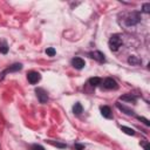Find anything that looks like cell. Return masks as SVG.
Masks as SVG:
<instances>
[{
  "instance_id": "cell-1",
  "label": "cell",
  "mask_w": 150,
  "mask_h": 150,
  "mask_svg": "<svg viewBox=\"0 0 150 150\" xmlns=\"http://www.w3.org/2000/svg\"><path fill=\"white\" fill-rule=\"evenodd\" d=\"M122 39L118 34H112L109 39V48L112 50V52H116L118 50V48L122 46Z\"/></svg>"
},
{
  "instance_id": "cell-2",
  "label": "cell",
  "mask_w": 150,
  "mask_h": 150,
  "mask_svg": "<svg viewBox=\"0 0 150 150\" xmlns=\"http://www.w3.org/2000/svg\"><path fill=\"white\" fill-rule=\"evenodd\" d=\"M124 21H125V25H127V26H135L136 23H138V22L141 21V15H139V13H137V12L129 13V14L125 16Z\"/></svg>"
},
{
  "instance_id": "cell-3",
  "label": "cell",
  "mask_w": 150,
  "mask_h": 150,
  "mask_svg": "<svg viewBox=\"0 0 150 150\" xmlns=\"http://www.w3.org/2000/svg\"><path fill=\"white\" fill-rule=\"evenodd\" d=\"M27 79H28V82H29L30 84H35V83H38V82L40 81L41 76H40V74H39L38 71L32 70V71H29V73L27 74Z\"/></svg>"
},
{
  "instance_id": "cell-4",
  "label": "cell",
  "mask_w": 150,
  "mask_h": 150,
  "mask_svg": "<svg viewBox=\"0 0 150 150\" xmlns=\"http://www.w3.org/2000/svg\"><path fill=\"white\" fill-rule=\"evenodd\" d=\"M35 93H36V96H38L40 103H46V102H47L48 95H47V93H46L45 89H42V88H36V89H35Z\"/></svg>"
},
{
  "instance_id": "cell-5",
  "label": "cell",
  "mask_w": 150,
  "mask_h": 150,
  "mask_svg": "<svg viewBox=\"0 0 150 150\" xmlns=\"http://www.w3.org/2000/svg\"><path fill=\"white\" fill-rule=\"evenodd\" d=\"M103 87L105 88V89H117V82L114 80V79H111V77H107V79H104V81H103Z\"/></svg>"
},
{
  "instance_id": "cell-6",
  "label": "cell",
  "mask_w": 150,
  "mask_h": 150,
  "mask_svg": "<svg viewBox=\"0 0 150 150\" xmlns=\"http://www.w3.org/2000/svg\"><path fill=\"white\" fill-rule=\"evenodd\" d=\"M71 66L75 68V69H82L84 66H86V62L81 57H74L71 60Z\"/></svg>"
},
{
  "instance_id": "cell-7",
  "label": "cell",
  "mask_w": 150,
  "mask_h": 150,
  "mask_svg": "<svg viewBox=\"0 0 150 150\" xmlns=\"http://www.w3.org/2000/svg\"><path fill=\"white\" fill-rule=\"evenodd\" d=\"M89 55H90V57H93V59H95L97 62H100V63H102V62H104V54L102 53V52H100V50H95V52H91V53H89Z\"/></svg>"
},
{
  "instance_id": "cell-8",
  "label": "cell",
  "mask_w": 150,
  "mask_h": 150,
  "mask_svg": "<svg viewBox=\"0 0 150 150\" xmlns=\"http://www.w3.org/2000/svg\"><path fill=\"white\" fill-rule=\"evenodd\" d=\"M21 68H22V64H21V63H15V64H12L9 68H7L6 70H4V71H2V74H1V77H4V76L6 75V73L16 71V70H20Z\"/></svg>"
},
{
  "instance_id": "cell-9",
  "label": "cell",
  "mask_w": 150,
  "mask_h": 150,
  "mask_svg": "<svg viewBox=\"0 0 150 150\" xmlns=\"http://www.w3.org/2000/svg\"><path fill=\"white\" fill-rule=\"evenodd\" d=\"M101 109V114L103 117L105 118H112V112H111V109L108 107V105H103L100 108Z\"/></svg>"
},
{
  "instance_id": "cell-10",
  "label": "cell",
  "mask_w": 150,
  "mask_h": 150,
  "mask_svg": "<svg viewBox=\"0 0 150 150\" xmlns=\"http://www.w3.org/2000/svg\"><path fill=\"white\" fill-rule=\"evenodd\" d=\"M120 100L125 101V102H131V103H135V102H136V97H135L134 95H131V94H125V95L121 96Z\"/></svg>"
},
{
  "instance_id": "cell-11",
  "label": "cell",
  "mask_w": 150,
  "mask_h": 150,
  "mask_svg": "<svg viewBox=\"0 0 150 150\" xmlns=\"http://www.w3.org/2000/svg\"><path fill=\"white\" fill-rule=\"evenodd\" d=\"M128 62H129L130 64H132V66H137V64L141 63V60H139L137 56H135V55H130V57L128 59Z\"/></svg>"
},
{
  "instance_id": "cell-12",
  "label": "cell",
  "mask_w": 150,
  "mask_h": 150,
  "mask_svg": "<svg viewBox=\"0 0 150 150\" xmlns=\"http://www.w3.org/2000/svg\"><path fill=\"white\" fill-rule=\"evenodd\" d=\"M88 82H89V84H90V86H93V87H96V86L101 84L102 80H101L100 77H90Z\"/></svg>"
},
{
  "instance_id": "cell-13",
  "label": "cell",
  "mask_w": 150,
  "mask_h": 150,
  "mask_svg": "<svg viewBox=\"0 0 150 150\" xmlns=\"http://www.w3.org/2000/svg\"><path fill=\"white\" fill-rule=\"evenodd\" d=\"M116 105H117V108H118L120 110H122V111H124V112H125L127 115H132V114H134V111H132V110H130L129 108H127L125 105H121L120 103H117Z\"/></svg>"
},
{
  "instance_id": "cell-14",
  "label": "cell",
  "mask_w": 150,
  "mask_h": 150,
  "mask_svg": "<svg viewBox=\"0 0 150 150\" xmlns=\"http://www.w3.org/2000/svg\"><path fill=\"white\" fill-rule=\"evenodd\" d=\"M82 110H83V108H82L81 103H75V105L73 107V111H74L76 115H80V114L82 112Z\"/></svg>"
},
{
  "instance_id": "cell-15",
  "label": "cell",
  "mask_w": 150,
  "mask_h": 150,
  "mask_svg": "<svg viewBox=\"0 0 150 150\" xmlns=\"http://www.w3.org/2000/svg\"><path fill=\"white\" fill-rule=\"evenodd\" d=\"M7 52H8V46H7V43H6L5 41L0 42V53H2V54H6Z\"/></svg>"
},
{
  "instance_id": "cell-16",
  "label": "cell",
  "mask_w": 150,
  "mask_h": 150,
  "mask_svg": "<svg viewBox=\"0 0 150 150\" xmlns=\"http://www.w3.org/2000/svg\"><path fill=\"white\" fill-rule=\"evenodd\" d=\"M121 130L122 131H124L127 135H135V131H134V129H131V128H128V127H121Z\"/></svg>"
},
{
  "instance_id": "cell-17",
  "label": "cell",
  "mask_w": 150,
  "mask_h": 150,
  "mask_svg": "<svg viewBox=\"0 0 150 150\" xmlns=\"http://www.w3.org/2000/svg\"><path fill=\"white\" fill-rule=\"evenodd\" d=\"M55 53H56V52H55V49H54V48H52V47H49V48H47V49H46V54H47L48 56H54V55H55Z\"/></svg>"
},
{
  "instance_id": "cell-18",
  "label": "cell",
  "mask_w": 150,
  "mask_h": 150,
  "mask_svg": "<svg viewBox=\"0 0 150 150\" xmlns=\"http://www.w3.org/2000/svg\"><path fill=\"white\" fill-rule=\"evenodd\" d=\"M142 12H143V13H149V12H150V4H149V2H146V4L143 5Z\"/></svg>"
},
{
  "instance_id": "cell-19",
  "label": "cell",
  "mask_w": 150,
  "mask_h": 150,
  "mask_svg": "<svg viewBox=\"0 0 150 150\" xmlns=\"http://www.w3.org/2000/svg\"><path fill=\"white\" fill-rule=\"evenodd\" d=\"M141 145L144 148V150H150V145H149V142L148 141H141Z\"/></svg>"
},
{
  "instance_id": "cell-20",
  "label": "cell",
  "mask_w": 150,
  "mask_h": 150,
  "mask_svg": "<svg viewBox=\"0 0 150 150\" xmlns=\"http://www.w3.org/2000/svg\"><path fill=\"white\" fill-rule=\"evenodd\" d=\"M30 150H45L41 145H38V144H34V145H32V148H30Z\"/></svg>"
},
{
  "instance_id": "cell-21",
  "label": "cell",
  "mask_w": 150,
  "mask_h": 150,
  "mask_svg": "<svg viewBox=\"0 0 150 150\" xmlns=\"http://www.w3.org/2000/svg\"><path fill=\"white\" fill-rule=\"evenodd\" d=\"M137 118H138V120H141V121H143V123H144L145 125H150V123H149V121H148L146 118H144V117H141V116H138Z\"/></svg>"
},
{
  "instance_id": "cell-22",
  "label": "cell",
  "mask_w": 150,
  "mask_h": 150,
  "mask_svg": "<svg viewBox=\"0 0 150 150\" xmlns=\"http://www.w3.org/2000/svg\"><path fill=\"white\" fill-rule=\"evenodd\" d=\"M75 146H76L77 150H82L83 149V145H81V144H75Z\"/></svg>"
}]
</instances>
